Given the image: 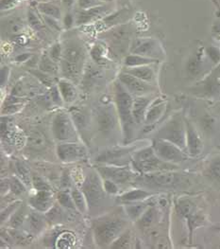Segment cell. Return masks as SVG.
I'll return each instance as SVG.
<instances>
[{"mask_svg": "<svg viewBox=\"0 0 220 249\" xmlns=\"http://www.w3.org/2000/svg\"><path fill=\"white\" fill-rule=\"evenodd\" d=\"M114 92H115V104L117 112L120 118V122L123 127V132L125 135V141H128L132 136V125L134 123L132 117V105L133 100L131 94L127 89L120 83L116 82L114 84Z\"/></svg>", "mask_w": 220, "mask_h": 249, "instance_id": "1", "label": "cell"}, {"mask_svg": "<svg viewBox=\"0 0 220 249\" xmlns=\"http://www.w3.org/2000/svg\"><path fill=\"white\" fill-rule=\"evenodd\" d=\"M155 139H162L173 143L187 154L185 120L179 114L174 115L157 131Z\"/></svg>", "mask_w": 220, "mask_h": 249, "instance_id": "2", "label": "cell"}, {"mask_svg": "<svg viewBox=\"0 0 220 249\" xmlns=\"http://www.w3.org/2000/svg\"><path fill=\"white\" fill-rule=\"evenodd\" d=\"M52 133L56 140L71 142L77 141L75 124L69 114L59 112L52 122Z\"/></svg>", "mask_w": 220, "mask_h": 249, "instance_id": "3", "label": "cell"}, {"mask_svg": "<svg viewBox=\"0 0 220 249\" xmlns=\"http://www.w3.org/2000/svg\"><path fill=\"white\" fill-rule=\"evenodd\" d=\"M152 147L155 154L165 162L179 164L188 159V155L180 147L162 139H154Z\"/></svg>", "mask_w": 220, "mask_h": 249, "instance_id": "4", "label": "cell"}, {"mask_svg": "<svg viewBox=\"0 0 220 249\" xmlns=\"http://www.w3.org/2000/svg\"><path fill=\"white\" fill-rule=\"evenodd\" d=\"M144 184L158 189H173L183 184L184 178L173 171H162L151 174H144Z\"/></svg>", "mask_w": 220, "mask_h": 249, "instance_id": "5", "label": "cell"}, {"mask_svg": "<svg viewBox=\"0 0 220 249\" xmlns=\"http://www.w3.org/2000/svg\"><path fill=\"white\" fill-rule=\"evenodd\" d=\"M126 223L122 220H112L100 224L94 230L96 243L100 247H107L120 235L124 230Z\"/></svg>", "mask_w": 220, "mask_h": 249, "instance_id": "6", "label": "cell"}, {"mask_svg": "<svg viewBox=\"0 0 220 249\" xmlns=\"http://www.w3.org/2000/svg\"><path fill=\"white\" fill-rule=\"evenodd\" d=\"M82 192L90 207L98 206L105 196L104 187H102L100 179L95 174H91L86 178L82 186Z\"/></svg>", "mask_w": 220, "mask_h": 249, "instance_id": "7", "label": "cell"}, {"mask_svg": "<svg viewBox=\"0 0 220 249\" xmlns=\"http://www.w3.org/2000/svg\"><path fill=\"white\" fill-rule=\"evenodd\" d=\"M118 80L131 95H134L136 97L146 96L155 90L147 82L138 79L126 72L120 73L118 76Z\"/></svg>", "mask_w": 220, "mask_h": 249, "instance_id": "8", "label": "cell"}, {"mask_svg": "<svg viewBox=\"0 0 220 249\" xmlns=\"http://www.w3.org/2000/svg\"><path fill=\"white\" fill-rule=\"evenodd\" d=\"M57 155L61 160L73 162L84 159L87 156L86 148L79 143L65 142L57 147Z\"/></svg>", "mask_w": 220, "mask_h": 249, "instance_id": "9", "label": "cell"}, {"mask_svg": "<svg viewBox=\"0 0 220 249\" xmlns=\"http://www.w3.org/2000/svg\"><path fill=\"white\" fill-rule=\"evenodd\" d=\"M186 126V146L187 154L192 158L199 157L203 151V142L195 125L185 120Z\"/></svg>", "mask_w": 220, "mask_h": 249, "instance_id": "10", "label": "cell"}, {"mask_svg": "<svg viewBox=\"0 0 220 249\" xmlns=\"http://www.w3.org/2000/svg\"><path fill=\"white\" fill-rule=\"evenodd\" d=\"M109 9L110 7L103 4L88 10H78L75 14V24L78 26L84 25L104 16H108Z\"/></svg>", "mask_w": 220, "mask_h": 249, "instance_id": "11", "label": "cell"}, {"mask_svg": "<svg viewBox=\"0 0 220 249\" xmlns=\"http://www.w3.org/2000/svg\"><path fill=\"white\" fill-rule=\"evenodd\" d=\"M132 53L156 59L154 57L162 56L163 52H162V49H161L159 43L156 40L143 39L136 43L135 47L132 49Z\"/></svg>", "mask_w": 220, "mask_h": 249, "instance_id": "12", "label": "cell"}, {"mask_svg": "<svg viewBox=\"0 0 220 249\" xmlns=\"http://www.w3.org/2000/svg\"><path fill=\"white\" fill-rule=\"evenodd\" d=\"M98 172L106 179H110L115 183H125L132 178L130 170L125 167H98Z\"/></svg>", "mask_w": 220, "mask_h": 249, "instance_id": "13", "label": "cell"}, {"mask_svg": "<svg viewBox=\"0 0 220 249\" xmlns=\"http://www.w3.org/2000/svg\"><path fill=\"white\" fill-rule=\"evenodd\" d=\"M60 71L64 79L78 84L82 78V63H75L64 59L60 62Z\"/></svg>", "mask_w": 220, "mask_h": 249, "instance_id": "14", "label": "cell"}, {"mask_svg": "<svg viewBox=\"0 0 220 249\" xmlns=\"http://www.w3.org/2000/svg\"><path fill=\"white\" fill-rule=\"evenodd\" d=\"M53 195L48 191H38L36 195L30 199V204L32 208L40 213L48 212L51 209Z\"/></svg>", "mask_w": 220, "mask_h": 249, "instance_id": "15", "label": "cell"}, {"mask_svg": "<svg viewBox=\"0 0 220 249\" xmlns=\"http://www.w3.org/2000/svg\"><path fill=\"white\" fill-rule=\"evenodd\" d=\"M84 58H85L84 49L77 42H68L63 48L62 59H64L70 62H75V63H83Z\"/></svg>", "mask_w": 220, "mask_h": 249, "instance_id": "16", "label": "cell"}, {"mask_svg": "<svg viewBox=\"0 0 220 249\" xmlns=\"http://www.w3.org/2000/svg\"><path fill=\"white\" fill-rule=\"evenodd\" d=\"M165 108L166 103L163 99H156L151 102L145 117V123L147 125L154 124L155 123H157L164 115Z\"/></svg>", "mask_w": 220, "mask_h": 249, "instance_id": "17", "label": "cell"}, {"mask_svg": "<svg viewBox=\"0 0 220 249\" xmlns=\"http://www.w3.org/2000/svg\"><path fill=\"white\" fill-rule=\"evenodd\" d=\"M151 104L150 98L147 96H140L133 100L132 105V117L136 124H141L145 121V117L147 114V109Z\"/></svg>", "mask_w": 220, "mask_h": 249, "instance_id": "18", "label": "cell"}, {"mask_svg": "<svg viewBox=\"0 0 220 249\" xmlns=\"http://www.w3.org/2000/svg\"><path fill=\"white\" fill-rule=\"evenodd\" d=\"M102 79V71L97 69L94 66H89L88 69L85 71L83 77L81 78V85L83 89H93L94 86H96Z\"/></svg>", "mask_w": 220, "mask_h": 249, "instance_id": "19", "label": "cell"}, {"mask_svg": "<svg viewBox=\"0 0 220 249\" xmlns=\"http://www.w3.org/2000/svg\"><path fill=\"white\" fill-rule=\"evenodd\" d=\"M57 86L61 92L63 102L66 104L73 103L78 96V91L76 89V87L74 86V83L63 78L58 82Z\"/></svg>", "mask_w": 220, "mask_h": 249, "instance_id": "20", "label": "cell"}, {"mask_svg": "<svg viewBox=\"0 0 220 249\" xmlns=\"http://www.w3.org/2000/svg\"><path fill=\"white\" fill-rule=\"evenodd\" d=\"M97 123H98L100 131L102 132L106 133L112 130L116 124V119L112 110H110L109 108H104L103 110H101L98 113Z\"/></svg>", "mask_w": 220, "mask_h": 249, "instance_id": "21", "label": "cell"}, {"mask_svg": "<svg viewBox=\"0 0 220 249\" xmlns=\"http://www.w3.org/2000/svg\"><path fill=\"white\" fill-rule=\"evenodd\" d=\"M126 73L130 74L138 79H141L145 82L150 83L155 78V72L153 69L150 67V65L146 66H140V67H133V68H127L125 71Z\"/></svg>", "mask_w": 220, "mask_h": 249, "instance_id": "22", "label": "cell"}, {"mask_svg": "<svg viewBox=\"0 0 220 249\" xmlns=\"http://www.w3.org/2000/svg\"><path fill=\"white\" fill-rule=\"evenodd\" d=\"M37 9L41 15L56 18L60 20L62 18V10L53 2L42 1L37 4Z\"/></svg>", "mask_w": 220, "mask_h": 249, "instance_id": "23", "label": "cell"}, {"mask_svg": "<svg viewBox=\"0 0 220 249\" xmlns=\"http://www.w3.org/2000/svg\"><path fill=\"white\" fill-rule=\"evenodd\" d=\"M132 150V148H118V149H111L107 150L101 153L96 160L99 162H111L116 160L122 159L124 156L128 155V153Z\"/></svg>", "mask_w": 220, "mask_h": 249, "instance_id": "24", "label": "cell"}, {"mask_svg": "<svg viewBox=\"0 0 220 249\" xmlns=\"http://www.w3.org/2000/svg\"><path fill=\"white\" fill-rule=\"evenodd\" d=\"M59 69H60L59 64H57L55 61L52 60L49 54H43L41 56L39 60L38 70L54 76L59 73Z\"/></svg>", "mask_w": 220, "mask_h": 249, "instance_id": "25", "label": "cell"}, {"mask_svg": "<svg viewBox=\"0 0 220 249\" xmlns=\"http://www.w3.org/2000/svg\"><path fill=\"white\" fill-rule=\"evenodd\" d=\"M157 59L148 58L138 54H130L128 55L125 59V66L127 68H133V67H140V66H146V65H152L154 63H157Z\"/></svg>", "mask_w": 220, "mask_h": 249, "instance_id": "26", "label": "cell"}, {"mask_svg": "<svg viewBox=\"0 0 220 249\" xmlns=\"http://www.w3.org/2000/svg\"><path fill=\"white\" fill-rule=\"evenodd\" d=\"M23 28V21L18 18H11L2 21V32L7 35H18Z\"/></svg>", "mask_w": 220, "mask_h": 249, "instance_id": "27", "label": "cell"}, {"mask_svg": "<svg viewBox=\"0 0 220 249\" xmlns=\"http://www.w3.org/2000/svg\"><path fill=\"white\" fill-rule=\"evenodd\" d=\"M28 145L34 150H42L46 147L47 141L44 134L38 130H33L29 134L27 139Z\"/></svg>", "mask_w": 220, "mask_h": 249, "instance_id": "28", "label": "cell"}, {"mask_svg": "<svg viewBox=\"0 0 220 249\" xmlns=\"http://www.w3.org/2000/svg\"><path fill=\"white\" fill-rule=\"evenodd\" d=\"M152 195L145 190H133L124 194L120 196V200L122 202H137L140 200L147 199V197Z\"/></svg>", "mask_w": 220, "mask_h": 249, "instance_id": "29", "label": "cell"}, {"mask_svg": "<svg viewBox=\"0 0 220 249\" xmlns=\"http://www.w3.org/2000/svg\"><path fill=\"white\" fill-rule=\"evenodd\" d=\"M147 210V205L144 203L132 204V205H128L126 207V212L128 213V217L133 221L139 219Z\"/></svg>", "mask_w": 220, "mask_h": 249, "instance_id": "30", "label": "cell"}, {"mask_svg": "<svg viewBox=\"0 0 220 249\" xmlns=\"http://www.w3.org/2000/svg\"><path fill=\"white\" fill-rule=\"evenodd\" d=\"M26 208L25 207H19L18 209L15 212V213L12 214L11 219H10V226L14 229L16 230L18 229L19 227L22 226V224L25 221L26 218Z\"/></svg>", "mask_w": 220, "mask_h": 249, "instance_id": "31", "label": "cell"}, {"mask_svg": "<svg viewBox=\"0 0 220 249\" xmlns=\"http://www.w3.org/2000/svg\"><path fill=\"white\" fill-rule=\"evenodd\" d=\"M72 197H73L74 203L76 205V208L82 213H86L87 211V200L84 196L83 192L79 191L78 189H74L72 191Z\"/></svg>", "mask_w": 220, "mask_h": 249, "instance_id": "32", "label": "cell"}, {"mask_svg": "<svg viewBox=\"0 0 220 249\" xmlns=\"http://www.w3.org/2000/svg\"><path fill=\"white\" fill-rule=\"evenodd\" d=\"M30 72L33 76L36 77L42 85H44L46 87H48V88H51V87L55 86V79H54V77H52V75L42 71L40 70H31Z\"/></svg>", "mask_w": 220, "mask_h": 249, "instance_id": "33", "label": "cell"}, {"mask_svg": "<svg viewBox=\"0 0 220 249\" xmlns=\"http://www.w3.org/2000/svg\"><path fill=\"white\" fill-rule=\"evenodd\" d=\"M16 172L18 174L20 179L27 185H31L32 183V176H31L30 169L21 161H16Z\"/></svg>", "mask_w": 220, "mask_h": 249, "instance_id": "34", "label": "cell"}, {"mask_svg": "<svg viewBox=\"0 0 220 249\" xmlns=\"http://www.w3.org/2000/svg\"><path fill=\"white\" fill-rule=\"evenodd\" d=\"M29 224L30 227L31 229V231H33L39 232L43 230V228L45 227V221L43 219V217L37 213H31L29 216Z\"/></svg>", "mask_w": 220, "mask_h": 249, "instance_id": "35", "label": "cell"}, {"mask_svg": "<svg viewBox=\"0 0 220 249\" xmlns=\"http://www.w3.org/2000/svg\"><path fill=\"white\" fill-rule=\"evenodd\" d=\"M129 243H130V232L128 231L121 234L120 236H118L112 242V245L110 246V248L115 249H128Z\"/></svg>", "mask_w": 220, "mask_h": 249, "instance_id": "36", "label": "cell"}, {"mask_svg": "<svg viewBox=\"0 0 220 249\" xmlns=\"http://www.w3.org/2000/svg\"><path fill=\"white\" fill-rule=\"evenodd\" d=\"M71 118L73 120L74 124L79 128H83L87 124V117L86 115L79 109L73 108L71 110Z\"/></svg>", "mask_w": 220, "mask_h": 249, "instance_id": "37", "label": "cell"}, {"mask_svg": "<svg viewBox=\"0 0 220 249\" xmlns=\"http://www.w3.org/2000/svg\"><path fill=\"white\" fill-rule=\"evenodd\" d=\"M178 209L180 213L186 218L195 213V205L190 200H187V199L181 200L179 202Z\"/></svg>", "mask_w": 220, "mask_h": 249, "instance_id": "38", "label": "cell"}, {"mask_svg": "<svg viewBox=\"0 0 220 249\" xmlns=\"http://www.w3.org/2000/svg\"><path fill=\"white\" fill-rule=\"evenodd\" d=\"M129 14V11L127 9L121 10L119 12H116L110 16H106V18L103 19V22L105 24H117L123 21V19L127 18Z\"/></svg>", "mask_w": 220, "mask_h": 249, "instance_id": "39", "label": "cell"}, {"mask_svg": "<svg viewBox=\"0 0 220 249\" xmlns=\"http://www.w3.org/2000/svg\"><path fill=\"white\" fill-rule=\"evenodd\" d=\"M156 217V212L153 208H147V211L140 217L139 224L143 228L149 227L155 220Z\"/></svg>", "mask_w": 220, "mask_h": 249, "instance_id": "40", "label": "cell"}, {"mask_svg": "<svg viewBox=\"0 0 220 249\" xmlns=\"http://www.w3.org/2000/svg\"><path fill=\"white\" fill-rule=\"evenodd\" d=\"M58 201L61 204V206H63V208H66L69 210H74L76 208L72 195L70 196V194L67 192L60 193L58 195Z\"/></svg>", "mask_w": 220, "mask_h": 249, "instance_id": "41", "label": "cell"}, {"mask_svg": "<svg viewBox=\"0 0 220 249\" xmlns=\"http://www.w3.org/2000/svg\"><path fill=\"white\" fill-rule=\"evenodd\" d=\"M10 190L16 196H21V195L26 193V187L24 185V182L21 179L16 178H14L12 179Z\"/></svg>", "mask_w": 220, "mask_h": 249, "instance_id": "42", "label": "cell"}, {"mask_svg": "<svg viewBox=\"0 0 220 249\" xmlns=\"http://www.w3.org/2000/svg\"><path fill=\"white\" fill-rule=\"evenodd\" d=\"M103 4L104 2L100 0H77V6L79 10H88Z\"/></svg>", "mask_w": 220, "mask_h": 249, "instance_id": "43", "label": "cell"}, {"mask_svg": "<svg viewBox=\"0 0 220 249\" xmlns=\"http://www.w3.org/2000/svg\"><path fill=\"white\" fill-rule=\"evenodd\" d=\"M28 19L31 27L33 28L35 31H40L44 28V23L37 17L33 11L30 10V12L28 13Z\"/></svg>", "mask_w": 220, "mask_h": 249, "instance_id": "44", "label": "cell"}, {"mask_svg": "<svg viewBox=\"0 0 220 249\" xmlns=\"http://www.w3.org/2000/svg\"><path fill=\"white\" fill-rule=\"evenodd\" d=\"M10 234L12 235L13 239L19 244V245H27L31 243L30 235L24 233V232L17 231H11Z\"/></svg>", "mask_w": 220, "mask_h": 249, "instance_id": "45", "label": "cell"}, {"mask_svg": "<svg viewBox=\"0 0 220 249\" xmlns=\"http://www.w3.org/2000/svg\"><path fill=\"white\" fill-rule=\"evenodd\" d=\"M48 54L52 58L53 61H55L57 64H60L62 57H63V47L61 46V44L56 43L51 47Z\"/></svg>", "mask_w": 220, "mask_h": 249, "instance_id": "46", "label": "cell"}, {"mask_svg": "<svg viewBox=\"0 0 220 249\" xmlns=\"http://www.w3.org/2000/svg\"><path fill=\"white\" fill-rule=\"evenodd\" d=\"M209 172L212 178L220 181V157L211 162L209 166Z\"/></svg>", "mask_w": 220, "mask_h": 249, "instance_id": "47", "label": "cell"}, {"mask_svg": "<svg viewBox=\"0 0 220 249\" xmlns=\"http://www.w3.org/2000/svg\"><path fill=\"white\" fill-rule=\"evenodd\" d=\"M104 50L101 46H95L94 47L92 51H91V56H92L94 61L98 64V65H101L103 64L104 62Z\"/></svg>", "mask_w": 220, "mask_h": 249, "instance_id": "48", "label": "cell"}, {"mask_svg": "<svg viewBox=\"0 0 220 249\" xmlns=\"http://www.w3.org/2000/svg\"><path fill=\"white\" fill-rule=\"evenodd\" d=\"M47 217L49 221L52 222H59L63 220V213L61 208L59 207H53L48 211V213L47 214Z\"/></svg>", "mask_w": 220, "mask_h": 249, "instance_id": "49", "label": "cell"}, {"mask_svg": "<svg viewBox=\"0 0 220 249\" xmlns=\"http://www.w3.org/2000/svg\"><path fill=\"white\" fill-rule=\"evenodd\" d=\"M43 21L45 22V24L50 28L52 31L54 32H60L61 31V26H60V20L56 19V18H50V17H47L44 15H41Z\"/></svg>", "mask_w": 220, "mask_h": 249, "instance_id": "50", "label": "cell"}, {"mask_svg": "<svg viewBox=\"0 0 220 249\" xmlns=\"http://www.w3.org/2000/svg\"><path fill=\"white\" fill-rule=\"evenodd\" d=\"M32 185L37 191H48V190H50V187L48 186V184L46 183L43 178L38 177L36 175L32 176Z\"/></svg>", "mask_w": 220, "mask_h": 249, "instance_id": "51", "label": "cell"}, {"mask_svg": "<svg viewBox=\"0 0 220 249\" xmlns=\"http://www.w3.org/2000/svg\"><path fill=\"white\" fill-rule=\"evenodd\" d=\"M50 98H51V101L57 106L63 105V97L61 95V92H60L57 85L50 88Z\"/></svg>", "mask_w": 220, "mask_h": 249, "instance_id": "52", "label": "cell"}, {"mask_svg": "<svg viewBox=\"0 0 220 249\" xmlns=\"http://www.w3.org/2000/svg\"><path fill=\"white\" fill-rule=\"evenodd\" d=\"M103 187H104V190L106 193L110 194V195H115L118 193V187L116 185L115 182L111 181L110 179H106L104 181V184H103Z\"/></svg>", "mask_w": 220, "mask_h": 249, "instance_id": "53", "label": "cell"}, {"mask_svg": "<svg viewBox=\"0 0 220 249\" xmlns=\"http://www.w3.org/2000/svg\"><path fill=\"white\" fill-rule=\"evenodd\" d=\"M19 205H20V202H16L15 204L9 206L4 212H2V213H1V220H2V222L5 221L9 215L14 214V213L18 209Z\"/></svg>", "mask_w": 220, "mask_h": 249, "instance_id": "54", "label": "cell"}, {"mask_svg": "<svg viewBox=\"0 0 220 249\" xmlns=\"http://www.w3.org/2000/svg\"><path fill=\"white\" fill-rule=\"evenodd\" d=\"M22 107L21 103L20 104H16V105H11V106H6V107L3 108L2 110V113L3 114H14L16 112H17L19 109Z\"/></svg>", "mask_w": 220, "mask_h": 249, "instance_id": "55", "label": "cell"}, {"mask_svg": "<svg viewBox=\"0 0 220 249\" xmlns=\"http://www.w3.org/2000/svg\"><path fill=\"white\" fill-rule=\"evenodd\" d=\"M63 24L66 29H70L71 27H73L75 24V15H72L70 13L65 15V17L63 18Z\"/></svg>", "mask_w": 220, "mask_h": 249, "instance_id": "56", "label": "cell"}, {"mask_svg": "<svg viewBox=\"0 0 220 249\" xmlns=\"http://www.w3.org/2000/svg\"><path fill=\"white\" fill-rule=\"evenodd\" d=\"M8 76H9V68L8 67L2 68V70H1V85L2 86L8 80Z\"/></svg>", "mask_w": 220, "mask_h": 249, "instance_id": "57", "label": "cell"}, {"mask_svg": "<svg viewBox=\"0 0 220 249\" xmlns=\"http://www.w3.org/2000/svg\"><path fill=\"white\" fill-rule=\"evenodd\" d=\"M16 0H1V8L2 10H5V9H8L12 6H14Z\"/></svg>", "mask_w": 220, "mask_h": 249, "instance_id": "58", "label": "cell"}, {"mask_svg": "<svg viewBox=\"0 0 220 249\" xmlns=\"http://www.w3.org/2000/svg\"><path fill=\"white\" fill-rule=\"evenodd\" d=\"M31 57V53L20 54V55H18V56L16 58V62H26V61L29 60Z\"/></svg>", "mask_w": 220, "mask_h": 249, "instance_id": "59", "label": "cell"}, {"mask_svg": "<svg viewBox=\"0 0 220 249\" xmlns=\"http://www.w3.org/2000/svg\"><path fill=\"white\" fill-rule=\"evenodd\" d=\"M62 2L65 8L70 10L73 7V5H75V3H77V0H62Z\"/></svg>", "mask_w": 220, "mask_h": 249, "instance_id": "60", "label": "cell"}, {"mask_svg": "<svg viewBox=\"0 0 220 249\" xmlns=\"http://www.w3.org/2000/svg\"><path fill=\"white\" fill-rule=\"evenodd\" d=\"M214 74L219 78L220 80V63L219 64V66L217 67V69L215 70V72H214Z\"/></svg>", "mask_w": 220, "mask_h": 249, "instance_id": "61", "label": "cell"}, {"mask_svg": "<svg viewBox=\"0 0 220 249\" xmlns=\"http://www.w3.org/2000/svg\"><path fill=\"white\" fill-rule=\"evenodd\" d=\"M100 1H102V2L105 3V2H108V1H110V0H100Z\"/></svg>", "mask_w": 220, "mask_h": 249, "instance_id": "62", "label": "cell"}]
</instances>
